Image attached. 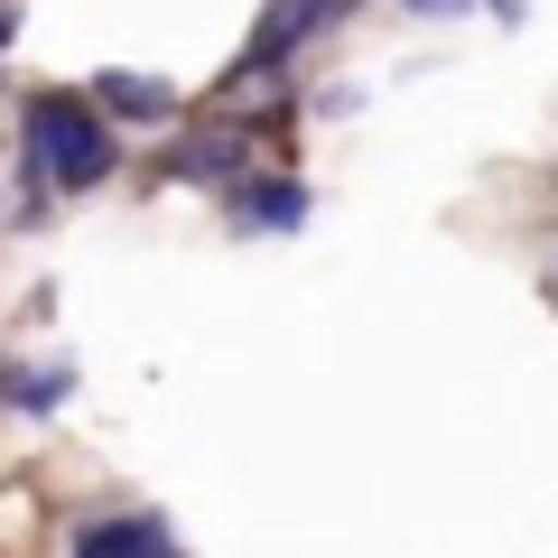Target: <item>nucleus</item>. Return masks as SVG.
I'll use <instances>...</instances> for the list:
<instances>
[{"label":"nucleus","mask_w":558,"mask_h":558,"mask_svg":"<svg viewBox=\"0 0 558 558\" xmlns=\"http://www.w3.org/2000/svg\"><path fill=\"white\" fill-rule=\"evenodd\" d=\"M159 168L186 178V186H242V168H252V131H242V121H205V131L168 140Z\"/></svg>","instance_id":"3"},{"label":"nucleus","mask_w":558,"mask_h":558,"mask_svg":"<svg viewBox=\"0 0 558 558\" xmlns=\"http://www.w3.org/2000/svg\"><path fill=\"white\" fill-rule=\"evenodd\" d=\"M10 28H20V10H10V0H0V47H10Z\"/></svg>","instance_id":"8"},{"label":"nucleus","mask_w":558,"mask_h":558,"mask_svg":"<svg viewBox=\"0 0 558 558\" xmlns=\"http://www.w3.org/2000/svg\"><path fill=\"white\" fill-rule=\"evenodd\" d=\"M410 10H465V0H410Z\"/></svg>","instance_id":"9"},{"label":"nucleus","mask_w":558,"mask_h":558,"mask_svg":"<svg viewBox=\"0 0 558 558\" xmlns=\"http://www.w3.org/2000/svg\"><path fill=\"white\" fill-rule=\"evenodd\" d=\"M94 102H102V112H121V121H178V84H159V75H121V65H102Z\"/></svg>","instance_id":"6"},{"label":"nucleus","mask_w":558,"mask_h":558,"mask_svg":"<svg viewBox=\"0 0 558 558\" xmlns=\"http://www.w3.org/2000/svg\"><path fill=\"white\" fill-rule=\"evenodd\" d=\"M65 391H75L65 363H47V373H0V400H20V410H57Z\"/></svg>","instance_id":"7"},{"label":"nucleus","mask_w":558,"mask_h":558,"mask_svg":"<svg viewBox=\"0 0 558 558\" xmlns=\"http://www.w3.org/2000/svg\"><path fill=\"white\" fill-rule=\"evenodd\" d=\"M299 223H307L299 178H242L233 186V233H299Z\"/></svg>","instance_id":"4"},{"label":"nucleus","mask_w":558,"mask_h":558,"mask_svg":"<svg viewBox=\"0 0 558 558\" xmlns=\"http://www.w3.org/2000/svg\"><path fill=\"white\" fill-rule=\"evenodd\" d=\"M20 131H28V140H20V196H28V223L47 215V196H84V186H102V178H112V159H121L112 121H102L84 94H28Z\"/></svg>","instance_id":"1"},{"label":"nucleus","mask_w":558,"mask_h":558,"mask_svg":"<svg viewBox=\"0 0 558 558\" xmlns=\"http://www.w3.org/2000/svg\"><path fill=\"white\" fill-rule=\"evenodd\" d=\"M344 10H354V0H279L270 20L252 28V47L233 57V84H270V75H289V57H299L317 28H336Z\"/></svg>","instance_id":"2"},{"label":"nucleus","mask_w":558,"mask_h":558,"mask_svg":"<svg viewBox=\"0 0 558 558\" xmlns=\"http://www.w3.org/2000/svg\"><path fill=\"white\" fill-rule=\"evenodd\" d=\"M75 558H168V521L159 512H102L75 531Z\"/></svg>","instance_id":"5"}]
</instances>
